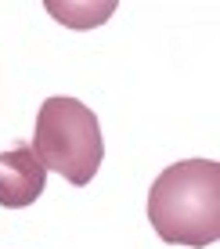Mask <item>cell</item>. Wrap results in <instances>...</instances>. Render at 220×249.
Segmentation results:
<instances>
[{
  "label": "cell",
  "mask_w": 220,
  "mask_h": 249,
  "mask_svg": "<svg viewBox=\"0 0 220 249\" xmlns=\"http://www.w3.org/2000/svg\"><path fill=\"white\" fill-rule=\"evenodd\" d=\"M148 220L170 246H213L220 238V162H170L148 192Z\"/></svg>",
  "instance_id": "obj_1"
},
{
  "label": "cell",
  "mask_w": 220,
  "mask_h": 249,
  "mask_svg": "<svg viewBox=\"0 0 220 249\" xmlns=\"http://www.w3.org/2000/svg\"><path fill=\"white\" fill-rule=\"evenodd\" d=\"M33 152L40 156L44 170L62 174L69 184H90L105 159L98 116L76 98H47L36 116Z\"/></svg>",
  "instance_id": "obj_2"
},
{
  "label": "cell",
  "mask_w": 220,
  "mask_h": 249,
  "mask_svg": "<svg viewBox=\"0 0 220 249\" xmlns=\"http://www.w3.org/2000/svg\"><path fill=\"white\" fill-rule=\"evenodd\" d=\"M47 170L33 152V141H18L0 152V206L4 210H25L44 195Z\"/></svg>",
  "instance_id": "obj_3"
}]
</instances>
